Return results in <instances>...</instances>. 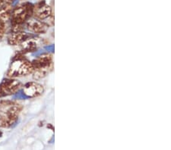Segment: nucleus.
I'll list each match as a JSON object with an SVG mask.
<instances>
[{"instance_id":"f257e3e1","label":"nucleus","mask_w":171,"mask_h":150,"mask_svg":"<svg viewBox=\"0 0 171 150\" xmlns=\"http://www.w3.org/2000/svg\"><path fill=\"white\" fill-rule=\"evenodd\" d=\"M22 106L12 101L0 102V127L9 128L13 126L19 119Z\"/></svg>"},{"instance_id":"f03ea898","label":"nucleus","mask_w":171,"mask_h":150,"mask_svg":"<svg viewBox=\"0 0 171 150\" xmlns=\"http://www.w3.org/2000/svg\"><path fill=\"white\" fill-rule=\"evenodd\" d=\"M31 63L34 68L32 74L34 80H40L45 77L53 67L52 56L50 54H43Z\"/></svg>"},{"instance_id":"7ed1b4c3","label":"nucleus","mask_w":171,"mask_h":150,"mask_svg":"<svg viewBox=\"0 0 171 150\" xmlns=\"http://www.w3.org/2000/svg\"><path fill=\"white\" fill-rule=\"evenodd\" d=\"M34 68L31 62L23 58H17L11 65L7 75L10 78L27 76L33 73Z\"/></svg>"},{"instance_id":"20e7f679","label":"nucleus","mask_w":171,"mask_h":150,"mask_svg":"<svg viewBox=\"0 0 171 150\" xmlns=\"http://www.w3.org/2000/svg\"><path fill=\"white\" fill-rule=\"evenodd\" d=\"M33 9L34 6L29 3L14 8L11 15L12 24H23L33 15Z\"/></svg>"},{"instance_id":"39448f33","label":"nucleus","mask_w":171,"mask_h":150,"mask_svg":"<svg viewBox=\"0 0 171 150\" xmlns=\"http://www.w3.org/2000/svg\"><path fill=\"white\" fill-rule=\"evenodd\" d=\"M21 83L14 78L5 79L0 84V98L16 93L21 88Z\"/></svg>"},{"instance_id":"423d86ee","label":"nucleus","mask_w":171,"mask_h":150,"mask_svg":"<svg viewBox=\"0 0 171 150\" xmlns=\"http://www.w3.org/2000/svg\"><path fill=\"white\" fill-rule=\"evenodd\" d=\"M22 92L24 95L28 98H36L44 93V88L40 83L36 82H29L22 87Z\"/></svg>"},{"instance_id":"0eeeda50","label":"nucleus","mask_w":171,"mask_h":150,"mask_svg":"<svg viewBox=\"0 0 171 150\" xmlns=\"http://www.w3.org/2000/svg\"><path fill=\"white\" fill-rule=\"evenodd\" d=\"M51 8L44 3V2H40L37 4L33 9V15H34L36 18L39 21H42L47 18L51 15Z\"/></svg>"},{"instance_id":"6e6552de","label":"nucleus","mask_w":171,"mask_h":150,"mask_svg":"<svg viewBox=\"0 0 171 150\" xmlns=\"http://www.w3.org/2000/svg\"><path fill=\"white\" fill-rule=\"evenodd\" d=\"M27 29L34 33H44L47 30V25L37 19H30L27 23Z\"/></svg>"},{"instance_id":"1a4fd4ad","label":"nucleus","mask_w":171,"mask_h":150,"mask_svg":"<svg viewBox=\"0 0 171 150\" xmlns=\"http://www.w3.org/2000/svg\"><path fill=\"white\" fill-rule=\"evenodd\" d=\"M28 37L27 34L24 32H12L9 37H8V43L11 46H16L22 43L24 40H26Z\"/></svg>"},{"instance_id":"9d476101","label":"nucleus","mask_w":171,"mask_h":150,"mask_svg":"<svg viewBox=\"0 0 171 150\" xmlns=\"http://www.w3.org/2000/svg\"><path fill=\"white\" fill-rule=\"evenodd\" d=\"M12 4L5 2L1 8H0V20L5 23L7 21L11 18L12 15Z\"/></svg>"},{"instance_id":"9b49d317","label":"nucleus","mask_w":171,"mask_h":150,"mask_svg":"<svg viewBox=\"0 0 171 150\" xmlns=\"http://www.w3.org/2000/svg\"><path fill=\"white\" fill-rule=\"evenodd\" d=\"M22 44H23V49L25 52H34V50L37 49L36 44L30 40H27V39L24 40L22 43Z\"/></svg>"},{"instance_id":"f8f14e48","label":"nucleus","mask_w":171,"mask_h":150,"mask_svg":"<svg viewBox=\"0 0 171 150\" xmlns=\"http://www.w3.org/2000/svg\"><path fill=\"white\" fill-rule=\"evenodd\" d=\"M5 31V23L0 20V41L2 40Z\"/></svg>"},{"instance_id":"ddd939ff","label":"nucleus","mask_w":171,"mask_h":150,"mask_svg":"<svg viewBox=\"0 0 171 150\" xmlns=\"http://www.w3.org/2000/svg\"><path fill=\"white\" fill-rule=\"evenodd\" d=\"M5 2H5V0H0V8H1Z\"/></svg>"},{"instance_id":"4468645a","label":"nucleus","mask_w":171,"mask_h":150,"mask_svg":"<svg viewBox=\"0 0 171 150\" xmlns=\"http://www.w3.org/2000/svg\"><path fill=\"white\" fill-rule=\"evenodd\" d=\"M5 2H8V3H10V4H12V2H14V0H5Z\"/></svg>"}]
</instances>
